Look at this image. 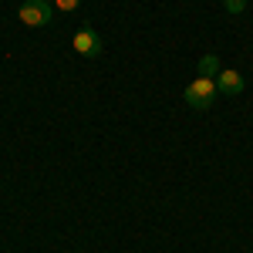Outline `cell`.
<instances>
[{
	"label": "cell",
	"instance_id": "1",
	"mask_svg": "<svg viewBox=\"0 0 253 253\" xmlns=\"http://www.w3.org/2000/svg\"><path fill=\"white\" fill-rule=\"evenodd\" d=\"M216 95H219V88H216V78H199L186 88V105L189 108H196V112H206L210 105L216 101Z\"/></svg>",
	"mask_w": 253,
	"mask_h": 253
},
{
	"label": "cell",
	"instance_id": "2",
	"mask_svg": "<svg viewBox=\"0 0 253 253\" xmlns=\"http://www.w3.org/2000/svg\"><path fill=\"white\" fill-rule=\"evenodd\" d=\"M17 17L27 24V27H47L51 17H54V7L47 0H24L17 10Z\"/></svg>",
	"mask_w": 253,
	"mask_h": 253
},
{
	"label": "cell",
	"instance_id": "3",
	"mask_svg": "<svg viewBox=\"0 0 253 253\" xmlns=\"http://www.w3.org/2000/svg\"><path fill=\"white\" fill-rule=\"evenodd\" d=\"M71 47L78 51L81 58H98L101 54V38H98V31H91V27H78V34L71 38Z\"/></svg>",
	"mask_w": 253,
	"mask_h": 253
},
{
	"label": "cell",
	"instance_id": "4",
	"mask_svg": "<svg viewBox=\"0 0 253 253\" xmlns=\"http://www.w3.org/2000/svg\"><path fill=\"white\" fill-rule=\"evenodd\" d=\"M216 88H219V95H240L243 91V75L233 71V68H223L216 75Z\"/></svg>",
	"mask_w": 253,
	"mask_h": 253
},
{
	"label": "cell",
	"instance_id": "5",
	"mask_svg": "<svg viewBox=\"0 0 253 253\" xmlns=\"http://www.w3.org/2000/svg\"><path fill=\"white\" fill-rule=\"evenodd\" d=\"M219 71H223V68H219V58H216V54H203V58H199V75H203V78H213Z\"/></svg>",
	"mask_w": 253,
	"mask_h": 253
},
{
	"label": "cell",
	"instance_id": "6",
	"mask_svg": "<svg viewBox=\"0 0 253 253\" xmlns=\"http://www.w3.org/2000/svg\"><path fill=\"white\" fill-rule=\"evenodd\" d=\"M223 3H226L230 14H243V10H247V0H223Z\"/></svg>",
	"mask_w": 253,
	"mask_h": 253
},
{
	"label": "cell",
	"instance_id": "7",
	"mask_svg": "<svg viewBox=\"0 0 253 253\" xmlns=\"http://www.w3.org/2000/svg\"><path fill=\"white\" fill-rule=\"evenodd\" d=\"M78 3H81V0H54V7H58V10H64V14L78 10Z\"/></svg>",
	"mask_w": 253,
	"mask_h": 253
}]
</instances>
